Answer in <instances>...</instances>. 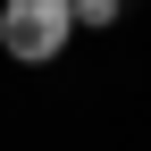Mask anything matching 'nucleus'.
I'll return each mask as SVG.
<instances>
[{"label": "nucleus", "mask_w": 151, "mask_h": 151, "mask_svg": "<svg viewBox=\"0 0 151 151\" xmlns=\"http://www.w3.org/2000/svg\"><path fill=\"white\" fill-rule=\"evenodd\" d=\"M76 42V9L67 0H0V50L17 67H50Z\"/></svg>", "instance_id": "f257e3e1"}, {"label": "nucleus", "mask_w": 151, "mask_h": 151, "mask_svg": "<svg viewBox=\"0 0 151 151\" xmlns=\"http://www.w3.org/2000/svg\"><path fill=\"white\" fill-rule=\"evenodd\" d=\"M67 9H76V34H109L126 17V0H67Z\"/></svg>", "instance_id": "f03ea898"}]
</instances>
